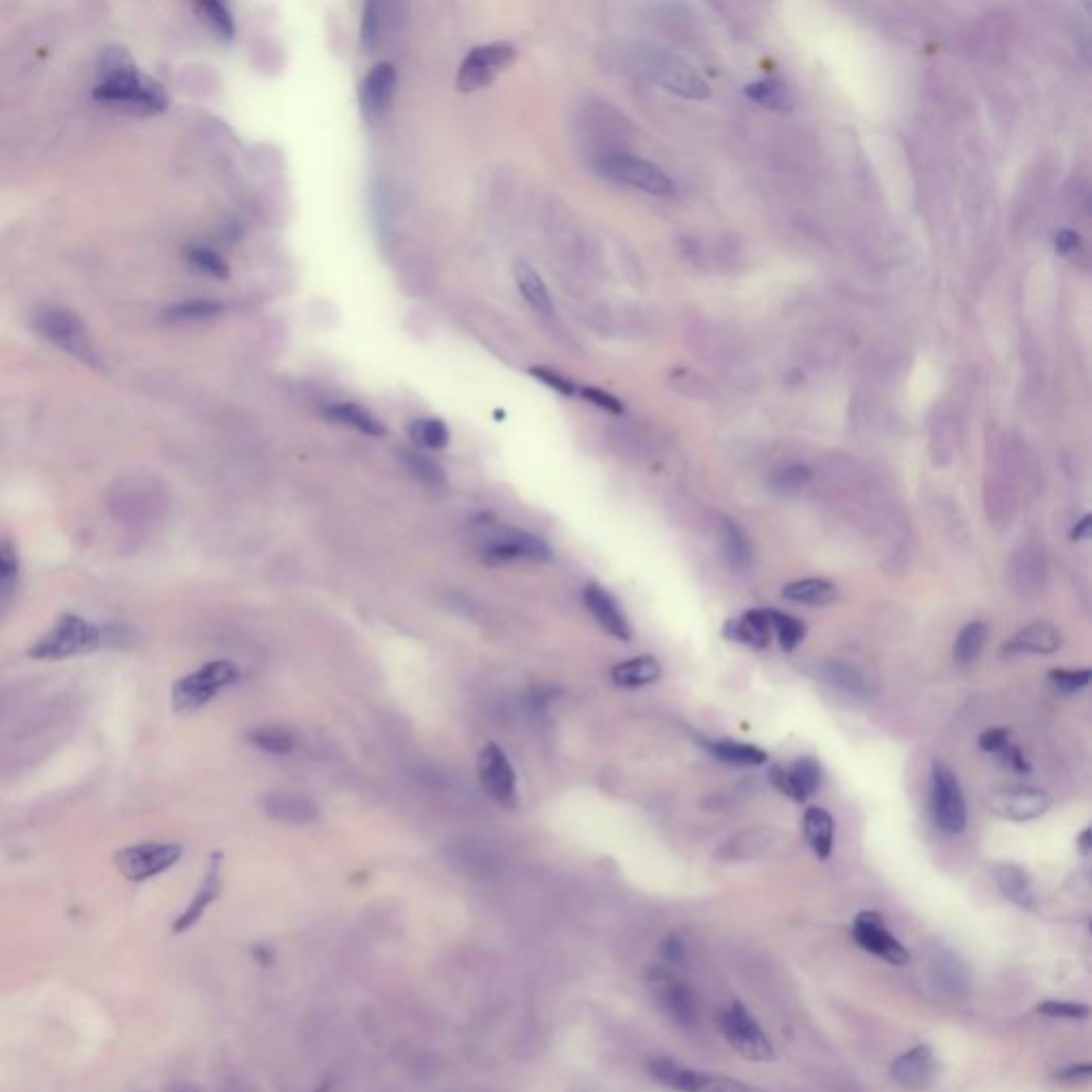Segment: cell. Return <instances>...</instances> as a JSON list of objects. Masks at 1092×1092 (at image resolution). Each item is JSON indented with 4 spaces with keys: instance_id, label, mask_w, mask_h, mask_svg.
I'll return each instance as SVG.
<instances>
[{
    "instance_id": "9f6ffc18",
    "label": "cell",
    "mask_w": 1092,
    "mask_h": 1092,
    "mask_svg": "<svg viewBox=\"0 0 1092 1092\" xmlns=\"http://www.w3.org/2000/svg\"><path fill=\"white\" fill-rule=\"evenodd\" d=\"M1090 525H1092V517L1086 515V517L1073 527L1071 538H1073V540H1086V538H1090Z\"/></svg>"
},
{
    "instance_id": "7c38bea8",
    "label": "cell",
    "mask_w": 1092,
    "mask_h": 1092,
    "mask_svg": "<svg viewBox=\"0 0 1092 1092\" xmlns=\"http://www.w3.org/2000/svg\"><path fill=\"white\" fill-rule=\"evenodd\" d=\"M517 52L510 43L497 41L474 47L461 62L457 75V88L461 92H474L489 86L515 60Z\"/></svg>"
},
{
    "instance_id": "3957f363",
    "label": "cell",
    "mask_w": 1092,
    "mask_h": 1092,
    "mask_svg": "<svg viewBox=\"0 0 1092 1092\" xmlns=\"http://www.w3.org/2000/svg\"><path fill=\"white\" fill-rule=\"evenodd\" d=\"M33 327L41 337H45L49 344H54L62 353L71 355L73 359L81 361L92 369H105L97 346L92 344V337L88 335L84 321L75 311L60 305L41 307L33 319Z\"/></svg>"
},
{
    "instance_id": "52a82bcc",
    "label": "cell",
    "mask_w": 1092,
    "mask_h": 1092,
    "mask_svg": "<svg viewBox=\"0 0 1092 1092\" xmlns=\"http://www.w3.org/2000/svg\"><path fill=\"white\" fill-rule=\"evenodd\" d=\"M647 1069L655 1082H660L662 1086L672 1088L676 1092H764L760 1088L747 1086L726 1076L679 1067L674 1060L666 1056L651 1058Z\"/></svg>"
},
{
    "instance_id": "f907efd6",
    "label": "cell",
    "mask_w": 1092,
    "mask_h": 1092,
    "mask_svg": "<svg viewBox=\"0 0 1092 1092\" xmlns=\"http://www.w3.org/2000/svg\"><path fill=\"white\" fill-rule=\"evenodd\" d=\"M808 478H810L808 467H804V465H790V467H786V470H784L782 474H779V478H776V487H779V489H786V491H790V489H798V487H802Z\"/></svg>"
},
{
    "instance_id": "e575fe53",
    "label": "cell",
    "mask_w": 1092,
    "mask_h": 1092,
    "mask_svg": "<svg viewBox=\"0 0 1092 1092\" xmlns=\"http://www.w3.org/2000/svg\"><path fill=\"white\" fill-rule=\"evenodd\" d=\"M20 581V555L13 540H0V602L9 600L15 594Z\"/></svg>"
},
{
    "instance_id": "ac0fdd59",
    "label": "cell",
    "mask_w": 1092,
    "mask_h": 1092,
    "mask_svg": "<svg viewBox=\"0 0 1092 1092\" xmlns=\"http://www.w3.org/2000/svg\"><path fill=\"white\" fill-rule=\"evenodd\" d=\"M934 1073V1056L928 1046H916L898 1056L892 1065V1078L907 1090H924Z\"/></svg>"
},
{
    "instance_id": "9a60e30c",
    "label": "cell",
    "mask_w": 1092,
    "mask_h": 1092,
    "mask_svg": "<svg viewBox=\"0 0 1092 1092\" xmlns=\"http://www.w3.org/2000/svg\"><path fill=\"white\" fill-rule=\"evenodd\" d=\"M854 939L862 950L875 954L890 964L902 966L909 962V950L886 928V922L878 912L858 914L854 920Z\"/></svg>"
},
{
    "instance_id": "484cf974",
    "label": "cell",
    "mask_w": 1092,
    "mask_h": 1092,
    "mask_svg": "<svg viewBox=\"0 0 1092 1092\" xmlns=\"http://www.w3.org/2000/svg\"><path fill=\"white\" fill-rule=\"evenodd\" d=\"M515 283L523 299L529 303V307L538 311V315H544V317L551 315L553 301H551L549 289L544 285V279L538 275V271L532 265L519 261L515 265Z\"/></svg>"
},
{
    "instance_id": "680465c9",
    "label": "cell",
    "mask_w": 1092,
    "mask_h": 1092,
    "mask_svg": "<svg viewBox=\"0 0 1092 1092\" xmlns=\"http://www.w3.org/2000/svg\"><path fill=\"white\" fill-rule=\"evenodd\" d=\"M175 1092H186V1090H175Z\"/></svg>"
},
{
    "instance_id": "60d3db41",
    "label": "cell",
    "mask_w": 1092,
    "mask_h": 1092,
    "mask_svg": "<svg viewBox=\"0 0 1092 1092\" xmlns=\"http://www.w3.org/2000/svg\"><path fill=\"white\" fill-rule=\"evenodd\" d=\"M824 676L834 685V688L843 690L854 696L866 694V681L858 668L846 662H830L824 666Z\"/></svg>"
},
{
    "instance_id": "83f0119b",
    "label": "cell",
    "mask_w": 1092,
    "mask_h": 1092,
    "mask_svg": "<svg viewBox=\"0 0 1092 1092\" xmlns=\"http://www.w3.org/2000/svg\"><path fill=\"white\" fill-rule=\"evenodd\" d=\"M708 752L726 764L732 766H762L768 756L756 744H744L736 740H702Z\"/></svg>"
},
{
    "instance_id": "ab89813d",
    "label": "cell",
    "mask_w": 1092,
    "mask_h": 1092,
    "mask_svg": "<svg viewBox=\"0 0 1092 1092\" xmlns=\"http://www.w3.org/2000/svg\"><path fill=\"white\" fill-rule=\"evenodd\" d=\"M768 617H770L772 632L779 638V644H782L786 651H794L804 640L806 626L800 619L786 615V613H776V610H768Z\"/></svg>"
},
{
    "instance_id": "f6af8a7d",
    "label": "cell",
    "mask_w": 1092,
    "mask_h": 1092,
    "mask_svg": "<svg viewBox=\"0 0 1092 1092\" xmlns=\"http://www.w3.org/2000/svg\"><path fill=\"white\" fill-rule=\"evenodd\" d=\"M1039 1014L1050 1018H1065V1020H1084L1088 1018L1090 1010L1082 1003H1065V1001H1048L1037 1007Z\"/></svg>"
},
{
    "instance_id": "e0dca14e",
    "label": "cell",
    "mask_w": 1092,
    "mask_h": 1092,
    "mask_svg": "<svg viewBox=\"0 0 1092 1092\" xmlns=\"http://www.w3.org/2000/svg\"><path fill=\"white\" fill-rule=\"evenodd\" d=\"M585 604L594 619L600 623V628L610 634L617 640L628 642L632 638V628L628 623V617L623 615L617 600L608 594V591L600 585H587L585 587Z\"/></svg>"
},
{
    "instance_id": "d4e9b609",
    "label": "cell",
    "mask_w": 1092,
    "mask_h": 1092,
    "mask_svg": "<svg viewBox=\"0 0 1092 1092\" xmlns=\"http://www.w3.org/2000/svg\"><path fill=\"white\" fill-rule=\"evenodd\" d=\"M610 676L619 688L634 690V688H644V685L658 681L662 676V666L658 660L653 658V655H640V658L617 664L610 670Z\"/></svg>"
},
{
    "instance_id": "4316f807",
    "label": "cell",
    "mask_w": 1092,
    "mask_h": 1092,
    "mask_svg": "<svg viewBox=\"0 0 1092 1092\" xmlns=\"http://www.w3.org/2000/svg\"><path fill=\"white\" fill-rule=\"evenodd\" d=\"M784 598L806 606H828L836 602L838 587L826 578H804L786 585Z\"/></svg>"
},
{
    "instance_id": "836d02e7",
    "label": "cell",
    "mask_w": 1092,
    "mask_h": 1092,
    "mask_svg": "<svg viewBox=\"0 0 1092 1092\" xmlns=\"http://www.w3.org/2000/svg\"><path fill=\"white\" fill-rule=\"evenodd\" d=\"M722 542L730 566L734 570H747L752 564V547H749L740 527L728 519L722 523Z\"/></svg>"
},
{
    "instance_id": "f35d334b",
    "label": "cell",
    "mask_w": 1092,
    "mask_h": 1092,
    "mask_svg": "<svg viewBox=\"0 0 1092 1092\" xmlns=\"http://www.w3.org/2000/svg\"><path fill=\"white\" fill-rule=\"evenodd\" d=\"M412 440L425 449L442 451L449 446L451 433L449 427L440 419H421L410 425Z\"/></svg>"
},
{
    "instance_id": "1f68e13d",
    "label": "cell",
    "mask_w": 1092,
    "mask_h": 1092,
    "mask_svg": "<svg viewBox=\"0 0 1092 1092\" xmlns=\"http://www.w3.org/2000/svg\"><path fill=\"white\" fill-rule=\"evenodd\" d=\"M986 638H988V628H986L984 621L966 623V626L960 630L956 642H954V660H956V664L966 666V664L975 662L980 658L984 644H986Z\"/></svg>"
},
{
    "instance_id": "4dcf8cb0",
    "label": "cell",
    "mask_w": 1092,
    "mask_h": 1092,
    "mask_svg": "<svg viewBox=\"0 0 1092 1092\" xmlns=\"http://www.w3.org/2000/svg\"><path fill=\"white\" fill-rule=\"evenodd\" d=\"M788 770L794 802H804L808 796H814L822 784V766L816 758L804 756L798 758Z\"/></svg>"
},
{
    "instance_id": "7dc6e473",
    "label": "cell",
    "mask_w": 1092,
    "mask_h": 1092,
    "mask_svg": "<svg viewBox=\"0 0 1092 1092\" xmlns=\"http://www.w3.org/2000/svg\"><path fill=\"white\" fill-rule=\"evenodd\" d=\"M378 5L369 3L363 9V24H361V37L367 47H373L378 41Z\"/></svg>"
},
{
    "instance_id": "74e56055",
    "label": "cell",
    "mask_w": 1092,
    "mask_h": 1092,
    "mask_svg": "<svg viewBox=\"0 0 1092 1092\" xmlns=\"http://www.w3.org/2000/svg\"><path fill=\"white\" fill-rule=\"evenodd\" d=\"M744 92H747L749 99L758 101L760 105H764L768 109H774V111L792 109V99L788 95V90L782 84H776V81L749 84Z\"/></svg>"
},
{
    "instance_id": "277c9868",
    "label": "cell",
    "mask_w": 1092,
    "mask_h": 1092,
    "mask_svg": "<svg viewBox=\"0 0 1092 1092\" xmlns=\"http://www.w3.org/2000/svg\"><path fill=\"white\" fill-rule=\"evenodd\" d=\"M239 668L233 662L216 660L207 662L195 672L175 681L171 692V704L177 713H195L213 700L223 690L239 681Z\"/></svg>"
},
{
    "instance_id": "30bf717a",
    "label": "cell",
    "mask_w": 1092,
    "mask_h": 1092,
    "mask_svg": "<svg viewBox=\"0 0 1092 1092\" xmlns=\"http://www.w3.org/2000/svg\"><path fill=\"white\" fill-rule=\"evenodd\" d=\"M720 1028L726 1041L754 1063H768L774 1060V1048L764 1035L756 1018L749 1014L740 1003H732L720 1016Z\"/></svg>"
},
{
    "instance_id": "d6a6232c",
    "label": "cell",
    "mask_w": 1092,
    "mask_h": 1092,
    "mask_svg": "<svg viewBox=\"0 0 1092 1092\" xmlns=\"http://www.w3.org/2000/svg\"><path fill=\"white\" fill-rule=\"evenodd\" d=\"M195 11L201 18V22L221 41H231L235 37L233 15L223 3H216V0H203V3L195 5Z\"/></svg>"
},
{
    "instance_id": "d6986e66",
    "label": "cell",
    "mask_w": 1092,
    "mask_h": 1092,
    "mask_svg": "<svg viewBox=\"0 0 1092 1092\" xmlns=\"http://www.w3.org/2000/svg\"><path fill=\"white\" fill-rule=\"evenodd\" d=\"M223 890V878H221V856H213L211 858V864L205 872V878L195 894V898L191 900L189 907L184 909V914L177 918V922L173 924V932H184L189 930L191 926H195L201 916L205 914V909L209 907V904L218 898V894H221Z\"/></svg>"
},
{
    "instance_id": "4fadbf2b",
    "label": "cell",
    "mask_w": 1092,
    "mask_h": 1092,
    "mask_svg": "<svg viewBox=\"0 0 1092 1092\" xmlns=\"http://www.w3.org/2000/svg\"><path fill=\"white\" fill-rule=\"evenodd\" d=\"M647 986L655 1001L679 1026H694L698 1022V1001L688 984L674 980L660 966H651L647 971Z\"/></svg>"
},
{
    "instance_id": "8992f818",
    "label": "cell",
    "mask_w": 1092,
    "mask_h": 1092,
    "mask_svg": "<svg viewBox=\"0 0 1092 1092\" xmlns=\"http://www.w3.org/2000/svg\"><path fill=\"white\" fill-rule=\"evenodd\" d=\"M481 555L489 564L508 561H544L551 557L549 544L529 532L515 527H491L478 534Z\"/></svg>"
},
{
    "instance_id": "44dd1931",
    "label": "cell",
    "mask_w": 1092,
    "mask_h": 1092,
    "mask_svg": "<svg viewBox=\"0 0 1092 1092\" xmlns=\"http://www.w3.org/2000/svg\"><path fill=\"white\" fill-rule=\"evenodd\" d=\"M1060 647V632L1050 621H1035L1031 626L1020 630L1005 647L1007 653H1031L1048 655Z\"/></svg>"
},
{
    "instance_id": "f1b7e54d",
    "label": "cell",
    "mask_w": 1092,
    "mask_h": 1092,
    "mask_svg": "<svg viewBox=\"0 0 1092 1092\" xmlns=\"http://www.w3.org/2000/svg\"><path fill=\"white\" fill-rule=\"evenodd\" d=\"M325 415L335 423L355 427L357 431L371 435V438H380V435L387 433L385 425L359 403H335L325 408Z\"/></svg>"
},
{
    "instance_id": "816d5d0a",
    "label": "cell",
    "mask_w": 1092,
    "mask_h": 1092,
    "mask_svg": "<svg viewBox=\"0 0 1092 1092\" xmlns=\"http://www.w3.org/2000/svg\"><path fill=\"white\" fill-rule=\"evenodd\" d=\"M685 954H688V950H685V944L679 939V937H668L664 939L662 944V956L666 958V962L670 964H681L685 960Z\"/></svg>"
},
{
    "instance_id": "11a10c76",
    "label": "cell",
    "mask_w": 1092,
    "mask_h": 1092,
    "mask_svg": "<svg viewBox=\"0 0 1092 1092\" xmlns=\"http://www.w3.org/2000/svg\"><path fill=\"white\" fill-rule=\"evenodd\" d=\"M1001 756L1007 758L1010 766H1014L1018 772H1028V762L1024 760V756L1020 754V749H1018V747H1012V744H1010Z\"/></svg>"
},
{
    "instance_id": "7a4b0ae2",
    "label": "cell",
    "mask_w": 1092,
    "mask_h": 1092,
    "mask_svg": "<svg viewBox=\"0 0 1092 1092\" xmlns=\"http://www.w3.org/2000/svg\"><path fill=\"white\" fill-rule=\"evenodd\" d=\"M111 640H118L111 628H99L79 615L67 613L54 623L49 632L35 640L28 655L37 662H60L97 651Z\"/></svg>"
},
{
    "instance_id": "5bb4252c",
    "label": "cell",
    "mask_w": 1092,
    "mask_h": 1092,
    "mask_svg": "<svg viewBox=\"0 0 1092 1092\" xmlns=\"http://www.w3.org/2000/svg\"><path fill=\"white\" fill-rule=\"evenodd\" d=\"M478 774L483 790L497 804L515 808L519 802L517 796V774L508 756L495 742L483 747L478 754Z\"/></svg>"
},
{
    "instance_id": "b9f144b4",
    "label": "cell",
    "mask_w": 1092,
    "mask_h": 1092,
    "mask_svg": "<svg viewBox=\"0 0 1092 1092\" xmlns=\"http://www.w3.org/2000/svg\"><path fill=\"white\" fill-rule=\"evenodd\" d=\"M186 257H189V261H191L197 269L205 271L207 275L227 279L229 273H231L227 261H225L221 255H218V253H213V250H209V247H203V245H191L189 250H186Z\"/></svg>"
},
{
    "instance_id": "8d00e7d4",
    "label": "cell",
    "mask_w": 1092,
    "mask_h": 1092,
    "mask_svg": "<svg viewBox=\"0 0 1092 1092\" xmlns=\"http://www.w3.org/2000/svg\"><path fill=\"white\" fill-rule=\"evenodd\" d=\"M250 742L259 747L261 752L275 754V756L291 754L295 749V738L291 736V732L285 728H275V726H263V728L253 730L250 732Z\"/></svg>"
},
{
    "instance_id": "f5cc1de1",
    "label": "cell",
    "mask_w": 1092,
    "mask_h": 1092,
    "mask_svg": "<svg viewBox=\"0 0 1092 1092\" xmlns=\"http://www.w3.org/2000/svg\"><path fill=\"white\" fill-rule=\"evenodd\" d=\"M1090 1076H1092L1090 1065H1071L1067 1069H1060L1054 1073L1058 1082H1088Z\"/></svg>"
},
{
    "instance_id": "cb8c5ba5",
    "label": "cell",
    "mask_w": 1092,
    "mask_h": 1092,
    "mask_svg": "<svg viewBox=\"0 0 1092 1092\" xmlns=\"http://www.w3.org/2000/svg\"><path fill=\"white\" fill-rule=\"evenodd\" d=\"M802 826L808 846L816 852V856L822 860L830 858L834 846V820L828 810L822 806L806 808Z\"/></svg>"
},
{
    "instance_id": "8fae6325",
    "label": "cell",
    "mask_w": 1092,
    "mask_h": 1092,
    "mask_svg": "<svg viewBox=\"0 0 1092 1092\" xmlns=\"http://www.w3.org/2000/svg\"><path fill=\"white\" fill-rule=\"evenodd\" d=\"M598 169L610 181L632 186V189L649 193V195H668L674 189L672 179L660 167H655L649 161L636 159V156H626V154L608 156V159L600 163Z\"/></svg>"
},
{
    "instance_id": "f546056e",
    "label": "cell",
    "mask_w": 1092,
    "mask_h": 1092,
    "mask_svg": "<svg viewBox=\"0 0 1092 1092\" xmlns=\"http://www.w3.org/2000/svg\"><path fill=\"white\" fill-rule=\"evenodd\" d=\"M267 814L279 822L305 824L317 818V806L303 796L275 794L267 800Z\"/></svg>"
},
{
    "instance_id": "c3c4849f",
    "label": "cell",
    "mask_w": 1092,
    "mask_h": 1092,
    "mask_svg": "<svg viewBox=\"0 0 1092 1092\" xmlns=\"http://www.w3.org/2000/svg\"><path fill=\"white\" fill-rule=\"evenodd\" d=\"M980 747L988 754H1003L1010 747V732L1005 728H992L980 736Z\"/></svg>"
},
{
    "instance_id": "ffe728a7",
    "label": "cell",
    "mask_w": 1092,
    "mask_h": 1092,
    "mask_svg": "<svg viewBox=\"0 0 1092 1092\" xmlns=\"http://www.w3.org/2000/svg\"><path fill=\"white\" fill-rule=\"evenodd\" d=\"M772 626L768 610H752L738 619H730L724 626V636L732 642H740L754 649H764L770 642Z\"/></svg>"
},
{
    "instance_id": "5b68a950",
    "label": "cell",
    "mask_w": 1092,
    "mask_h": 1092,
    "mask_svg": "<svg viewBox=\"0 0 1092 1092\" xmlns=\"http://www.w3.org/2000/svg\"><path fill=\"white\" fill-rule=\"evenodd\" d=\"M930 816L944 834H960L966 828V804L958 776L939 760L930 768Z\"/></svg>"
},
{
    "instance_id": "2e32d148",
    "label": "cell",
    "mask_w": 1092,
    "mask_h": 1092,
    "mask_svg": "<svg viewBox=\"0 0 1092 1092\" xmlns=\"http://www.w3.org/2000/svg\"><path fill=\"white\" fill-rule=\"evenodd\" d=\"M1052 806L1050 794L1037 788H1010L992 792L988 808L994 816L1012 822H1031L1048 814Z\"/></svg>"
},
{
    "instance_id": "681fc988",
    "label": "cell",
    "mask_w": 1092,
    "mask_h": 1092,
    "mask_svg": "<svg viewBox=\"0 0 1092 1092\" xmlns=\"http://www.w3.org/2000/svg\"><path fill=\"white\" fill-rule=\"evenodd\" d=\"M583 397H585L587 401L594 403V405H598V408L606 410V412H613V415H621V412H623L621 401H619L617 397H613L610 393L602 391V389H594V387L583 389Z\"/></svg>"
},
{
    "instance_id": "bcb514c9",
    "label": "cell",
    "mask_w": 1092,
    "mask_h": 1092,
    "mask_svg": "<svg viewBox=\"0 0 1092 1092\" xmlns=\"http://www.w3.org/2000/svg\"><path fill=\"white\" fill-rule=\"evenodd\" d=\"M529 371H532V376H534L536 380H540L542 385H547V387L553 389L555 393H561V395H566V397H570V395L576 393L574 383L568 380L566 376H561L559 371H553V369H549V367H532Z\"/></svg>"
},
{
    "instance_id": "9c48e42d",
    "label": "cell",
    "mask_w": 1092,
    "mask_h": 1092,
    "mask_svg": "<svg viewBox=\"0 0 1092 1092\" xmlns=\"http://www.w3.org/2000/svg\"><path fill=\"white\" fill-rule=\"evenodd\" d=\"M647 73L668 88L670 92L685 99H706L710 95L708 84L685 62L683 58L664 52V49H647L642 54Z\"/></svg>"
},
{
    "instance_id": "7bdbcfd3",
    "label": "cell",
    "mask_w": 1092,
    "mask_h": 1092,
    "mask_svg": "<svg viewBox=\"0 0 1092 1092\" xmlns=\"http://www.w3.org/2000/svg\"><path fill=\"white\" fill-rule=\"evenodd\" d=\"M1090 670L1084 668V670H1067V668H1056V670H1050L1048 679L1050 683L1054 685V688L1058 692L1063 694H1073V692H1080L1084 688H1088L1090 683Z\"/></svg>"
},
{
    "instance_id": "6f0895ef",
    "label": "cell",
    "mask_w": 1092,
    "mask_h": 1092,
    "mask_svg": "<svg viewBox=\"0 0 1092 1092\" xmlns=\"http://www.w3.org/2000/svg\"><path fill=\"white\" fill-rule=\"evenodd\" d=\"M1076 843H1078V850H1080V852H1082L1084 856H1088V854H1090V850H1092V830H1090V828L1082 830V832H1080V836H1078V840H1076Z\"/></svg>"
},
{
    "instance_id": "db71d44e",
    "label": "cell",
    "mask_w": 1092,
    "mask_h": 1092,
    "mask_svg": "<svg viewBox=\"0 0 1092 1092\" xmlns=\"http://www.w3.org/2000/svg\"><path fill=\"white\" fill-rule=\"evenodd\" d=\"M1080 245V235L1073 233V231H1060L1056 235V247L1060 250V253H1073V250Z\"/></svg>"
},
{
    "instance_id": "ee69618b",
    "label": "cell",
    "mask_w": 1092,
    "mask_h": 1092,
    "mask_svg": "<svg viewBox=\"0 0 1092 1092\" xmlns=\"http://www.w3.org/2000/svg\"><path fill=\"white\" fill-rule=\"evenodd\" d=\"M403 463L408 465V470L419 481H423L427 485H442L444 483V472L440 470V465H435L431 459H427L423 455L403 453Z\"/></svg>"
},
{
    "instance_id": "603a6c76",
    "label": "cell",
    "mask_w": 1092,
    "mask_h": 1092,
    "mask_svg": "<svg viewBox=\"0 0 1092 1092\" xmlns=\"http://www.w3.org/2000/svg\"><path fill=\"white\" fill-rule=\"evenodd\" d=\"M994 880H996L998 890L1003 892V896L1016 902L1018 907L1028 909L1035 904V892H1033L1031 878H1028V872L1022 866L1010 864V862L998 864L994 868Z\"/></svg>"
},
{
    "instance_id": "6da1fadb",
    "label": "cell",
    "mask_w": 1092,
    "mask_h": 1092,
    "mask_svg": "<svg viewBox=\"0 0 1092 1092\" xmlns=\"http://www.w3.org/2000/svg\"><path fill=\"white\" fill-rule=\"evenodd\" d=\"M95 101L135 115H159L169 107L165 88L143 75L131 54L111 47L101 58L99 81L92 90Z\"/></svg>"
},
{
    "instance_id": "7402d4cb",
    "label": "cell",
    "mask_w": 1092,
    "mask_h": 1092,
    "mask_svg": "<svg viewBox=\"0 0 1092 1092\" xmlns=\"http://www.w3.org/2000/svg\"><path fill=\"white\" fill-rule=\"evenodd\" d=\"M395 90V69L389 62H380L373 67L361 86V99L367 113H380L393 99Z\"/></svg>"
},
{
    "instance_id": "ba28073f",
    "label": "cell",
    "mask_w": 1092,
    "mask_h": 1092,
    "mask_svg": "<svg viewBox=\"0 0 1092 1092\" xmlns=\"http://www.w3.org/2000/svg\"><path fill=\"white\" fill-rule=\"evenodd\" d=\"M181 858V846L167 840H147V843L124 848L113 856L122 878L141 884L169 870Z\"/></svg>"
},
{
    "instance_id": "d590c367",
    "label": "cell",
    "mask_w": 1092,
    "mask_h": 1092,
    "mask_svg": "<svg viewBox=\"0 0 1092 1092\" xmlns=\"http://www.w3.org/2000/svg\"><path fill=\"white\" fill-rule=\"evenodd\" d=\"M221 311H223L221 303L205 301V299H193V301H181V303L169 305L163 311V319L171 321V323L203 321V319H211L216 315H221Z\"/></svg>"
}]
</instances>
